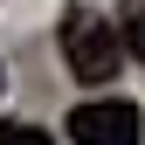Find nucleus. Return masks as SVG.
<instances>
[{"label":"nucleus","instance_id":"1","mask_svg":"<svg viewBox=\"0 0 145 145\" xmlns=\"http://www.w3.org/2000/svg\"><path fill=\"white\" fill-rule=\"evenodd\" d=\"M56 35H62V62H69V76H83V83H111V76H118L124 42H118V28L104 21L97 7H69Z\"/></svg>","mask_w":145,"mask_h":145},{"label":"nucleus","instance_id":"2","mask_svg":"<svg viewBox=\"0 0 145 145\" xmlns=\"http://www.w3.org/2000/svg\"><path fill=\"white\" fill-rule=\"evenodd\" d=\"M145 118L131 97H97V104H76L69 111V138L76 145H138Z\"/></svg>","mask_w":145,"mask_h":145},{"label":"nucleus","instance_id":"3","mask_svg":"<svg viewBox=\"0 0 145 145\" xmlns=\"http://www.w3.org/2000/svg\"><path fill=\"white\" fill-rule=\"evenodd\" d=\"M118 42L145 62V0H124V7H118Z\"/></svg>","mask_w":145,"mask_h":145},{"label":"nucleus","instance_id":"4","mask_svg":"<svg viewBox=\"0 0 145 145\" xmlns=\"http://www.w3.org/2000/svg\"><path fill=\"white\" fill-rule=\"evenodd\" d=\"M0 145H48V131H42V124H21V118H7V124H0Z\"/></svg>","mask_w":145,"mask_h":145},{"label":"nucleus","instance_id":"5","mask_svg":"<svg viewBox=\"0 0 145 145\" xmlns=\"http://www.w3.org/2000/svg\"><path fill=\"white\" fill-rule=\"evenodd\" d=\"M0 90H7V76H0Z\"/></svg>","mask_w":145,"mask_h":145}]
</instances>
